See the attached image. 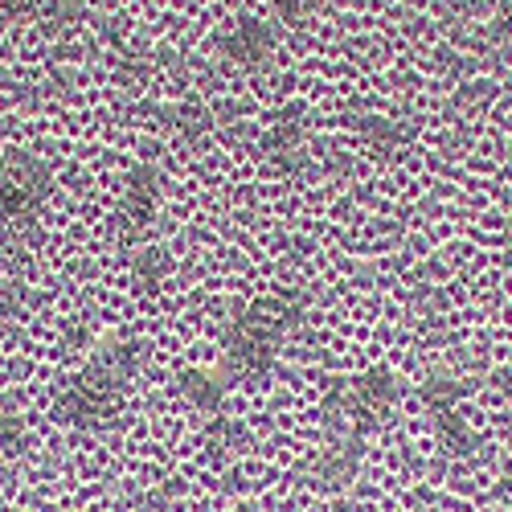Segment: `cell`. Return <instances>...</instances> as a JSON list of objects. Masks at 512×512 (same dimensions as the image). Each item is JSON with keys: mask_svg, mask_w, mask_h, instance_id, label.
I'll return each mask as SVG.
<instances>
[{"mask_svg": "<svg viewBox=\"0 0 512 512\" xmlns=\"http://www.w3.org/2000/svg\"><path fill=\"white\" fill-rule=\"evenodd\" d=\"M304 324L300 295H267V300L242 304L234 316L222 320V373L226 381L259 377L279 361L283 340Z\"/></svg>", "mask_w": 512, "mask_h": 512, "instance_id": "6da1fadb", "label": "cell"}, {"mask_svg": "<svg viewBox=\"0 0 512 512\" xmlns=\"http://www.w3.org/2000/svg\"><path fill=\"white\" fill-rule=\"evenodd\" d=\"M54 197V164L9 152L0 164V250L25 254L41 238V209Z\"/></svg>", "mask_w": 512, "mask_h": 512, "instance_id": "7a4b0ae2", "label": "cell"}, {"mask_svg": "<svg viewBox=\"0 0 512 512\" xmlns=\"http://www.w3.org/2000/svg\"><path fill=\"white\" fill-rule=\"evenodd\" d=\"M123 394H127V381L119 373H111L99 357L74 373L70 381H62L58 394H54V418L74 426V431H111L119 422L123 410Z\"/></svg>", "mask_w": 512, "mask_h": 512, "instance_id": "3957f363", "label": "cell"}, {"mask_svg": "<svg viewBox=\"0 0 512 512\" xmlns=\"http://www.w3.org/2000/svg\"><path fill=\"white\" fill-rule=\"evenodd\" d=\"M361 472V435H328L324 447L304 463V480L316 492H340L349 488Z\"/></svg>", "mask_w": 512, "mask_h": 512, "instance_id": "277c9868", "label": "cell"}, {"mask_svg": "<svg viewBox=\"0 0 512 512\" xmlns=\"http://www.w3.org/2000/svg\"><path fill=\"white\" fill-rule=\"evenodd\" d=\"M218 50L226 62H234L242 70H263L275 58V29L263 17H238L218 37Z\"/></svg>", "mask_w": 512, "mask_h": 512, "instance_id": "5b68a950", "label": "cell"}, {"mask_svg": "<svg viewBox=\"0 0 512 512\" xmlns=\"http://www.w3.org/2000/svg\"><path fill=\"white\" fill-rule=\"evenodd\" d=\"M304 136H308L304 111H300V107H291L287 115H279V119L271 123V132L263 136V152H267L279 168H304V164H308Z\"/></svg>", "mask_w": 512, "mask_h": 512, "instance_id": "8992f818", "label": "cell"}, {"mask_svg": "<svg viewBox=\"0 0 512 512\" xmlns=\"http://www.w3.org/2000/svg\"><path fill=\"white\" fill-rule=\"evenodd\" d=\"M226 373L222 369H201V365H193V369H185L181 377H177V390H181V398L197 410V414H205V418H218V414H226Z\"/></svg>", "mask_w": 512, "mask_h": 512, "instance_id": "52a82bcc", "label": "cell"}, {"mask_svg": "<svg viewBox=\"0 0 512 512\" xmlns=\"http://www.w3.org/2000/svg\"><path fill=\"white\" fill-rule=\"evenodd\" d=\"M160 168L156 164H136L132 173H127V185H123V222L127 230H140L152 209H156V197H160Z\"/></svg>", "mask_w": 512, "mask_h": 512, "instance_id": "ba28073f", "label": "cell"}, {"mask_svg": "<svg viewBox=\"0 0 512 512\" xmlns=\"http://www.w3.org/2000/svg\"><path fill=\"white\" fill-rule=\"evenodd\" d=\"M205 447H209V455L218 459V463L234 459V455L246 447V426H242L238 418H230V414L209 418V426H205Z\"/></svg>", "mask_w": 512, "mask_h": 512, "instance_id": "9c48e42d", "label": "cell"}, {"mask_svg": "<svg viewBox=\"0 0 512 512\" xmlns=\"http://www.w3.org/2000/svg\"><path fill=\"white\" fill-rule=\"evenodd\" d=\"M435 431H439V443H443L451 455H472V447H476V431H472V422L463 418L459 406L435 414Z\"/></svg>", "mask_w": 512, "mask_h": 512, "instance_id": "30bf717a", "label": "cell"}, {"mask_svg": "<svg viewBox=\"0 0 512 512\" xmlns=\"http://www.w3.org/2000/svg\"><path fill=\"white\" fill-rule=\"evenodd\" d=\"M168 275H173V259H168V250L160 246H140L132 254V279L140 287H160Z\"/></svg>", "mask_w": 512, "mask_h": 512, "instance_id": "8fae6325", "label": "cell"}, {"mask_svg": "<svg viewBox=\"0 0 512 512\" xmlns=\"http://www.w3.org/2000/svg\"><path fill=\"white\" fill-rule=\"evenodd\" d=\"M418 398H422V406L431 410V414H443V410H455L459 406V398H463V386L455 377H426L422 386H418Z\"/></svg>", "mask_w": 512, "mask_h": 512, "instance_id": "7c38bea8", "label": "cell"}, {"mask_svg": "<svg viewBox=\"0 0 512 512\" xmlns=\"http://www.w3.org/2000/svg\"><path fill=\"white\" fill-rule=\"evenodd\" d=\"M25 439V418L13 398H0V459H9Z\"/></svg>", "mask_w": 512, "mask_h": 512, "instance_id": "4fadbf2b", "label": "cell"}, {"mask_svg": "<svg viewBox=\"0 0 512 512\" xmlns=\"http://www.w3.org/2000/svg\"><path fill=\"white\" fill-rule=\"evenodd\" d=\"M361 136H365L373 148L390 152V148H398V144L406 140V127H402L398 119H386V115H369V119H361Z\"/></svg>", "mask_w": 512, "mask_h": 512, "instance_id": "5bb4252c", "label": "cell"}, {"mask_svg": "<svg viewBox=\"0 0 512 512\" xmlns=\"http://www.w3.org/2000/svg\"><path fill=\"white\" fill-rule=\"evenodd\" d=\"M275 9L287 25H304L324 9V0H275Z\"/></svg>", "mask_w": 512, "mask_h": 512, "instance_id": "9a60e30c", "label": "cell"}, {"mask_svg": "<svg viewBox=\"0 0 512 512\" xmlns=\"http://www.w3.org/2000/svg\"><path fill=\"white\" fill-rule=\"evenodd\" d=\"M37 5V0H0V9H5L9 17H21V13H29Z\"/></svg>", "mask_w": 512, "mask_h": 512, "instance_id": "2e32d148", "label": "cell"}]
</instances>
